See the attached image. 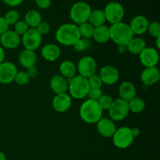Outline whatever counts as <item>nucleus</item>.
Returning <instances> with one entry per match:
<instances>
[{"label":"nucleus","mask_w":160,"mask_h":160,"mask_svg":"<svg viewBox=\"0 0 160 160\" xmlns=\"http://www.w3.org/2000/svg\"><path fill=\"white\" fill-rule=\"evenodd\" d=\"M80 38L79 28L74 23H64L56 31V41L65 46H73Z\"/></svg>","instance_id":"1"},{"label":"nucleus","mask_w":160,"mask_h":160,"mask_svg":"<svg viewBox=\"0 0 160 160\" xmlns=\"http://www.w3.org/2000/svg\"><path fill=\"white\" fill-rule=\"evenodd\" d=\"M103 110L100 108L98 102L87 99L81 104L79 114L81 120L87 123H97L102 117Z\"/></svg>","instance_id":"2"},{"label":"nucleus","mask_w":160,"mask_h":160,"mask_svg":"<svg viewBox=\"0 0 160 160\" xmlns=\"http://www.w3.org/2000/svg\"><path fill=\"white\" fill-rule=\"evenodd\" d=\"M110 39L117 45H128L134 37L129 24L123 22L112 24L109 27Z\"/></svg>","instance_id":"3"},{"label":"nucleus","mask_w":160,"mask_h":160,"mask_svg":"<svg viewBox=\"0 0 160 160\" xmlns=\"http://www.w3.org/2000/svg\"><path fill=\"white\" fill-rule=\"evenodd\" d=\"M90 89L87 78L76 75L68 80V92L71 98L82 99L87 97Z\"/></svg>","instance_id":"4"},{"label":"nucleus","mask_w":160,"mask_h":160,"mask_svg":"<svg viewBox=\"0 0 160 160\" xmlns=\"http://www.w3.org/2000/svg\"><path fill=\"white\" fill-rule=\"evenodd\" d=\"M92 12V8L88 3L85 2H78L74 3L70 8V20L76 25H80L88 22Z\"/></svg>","instance_id":"5"},{"label":"nucleus","mask_w":160,"mask_h":160,"mask_svg":"<svg viewBox=\"0 0 160 160\" xmlns=\"http://www.w3.org/2000/svg\"><path fill=\"white\" fill-rule=\"evenodd\" d=\"M109 111V119L112 121H121L123 120L129 114V105L128 102L118 98L114 99Z\"/></svg>","instance_id":"6"},{"label":"nucleus","mask_w":160,"mask_h":160,"mask_svg":"<svg viewBox=\"0 0 160 160\" xmlns=\"http://www.w3.org/2000/svg\"><path fill=\"white\" fill-rule=\"evenodd\" d=\"M106 21L111 25L122 22L124 17L125 11L123 5L118 2H110L103 9Z\"/></svg>","instance_id":"7"},{"label":"nucleus","mask_w":160,"mask_h":160,"mask_svg":"<svg viewBox=\"0 0 160 160\" xmlns=\"http://www.w3.org/2000/svg\"><path fill=\"white\" fill-rule=\"evenodd\" d=\"M112 138L114 145L120 149H125L131 146L134 139L131 133V128L128 127H121L117 129Z\"/></svg>","instance_id":"8"},{"label":"nucleus","mask_w":160,"mask_h":160,"mask_svg":"<svg viewBox=\"0 0 160 160\" xmlns=\"http://www.w3.org/2000/svg\"><path fill=\"white\" fill-rule=\"evenodd\" d=\"M77 71L80 76L88 78L92 75L96 73V61L92 56H84L79 60L77 67Z\"/></svg>","instance_id":"9"},{"label":"nucleus","mask_w":160,"mask_h":160,"mask_svg":"<svg viewBox=\"0 0 160 160\" xmlns=\"http://www.w3.org/2000/svg\"><path fill=\"white\" fill-rule=\"evenodd\" d=\"M21 42L25 49L35 51L41 46L42 36L36 31L35 28H29V30L22 36Z\"/></svg>","instance_id":"10"},{"label":"nucleus","mask_w":160,"mask_h":160,"mask_svg":"<svg viewBox=\"0 0 160 160\" xmlns=\"http://www.w3.org/2000/svg\"><path fill=\"white\" fill-rule=\"evenodd\" d=\"M140 62L145 68L155 67L159 60V52L157 49L152 47H145V49L139 54Z\"/></svg>","instance_id":"11"},{"label":"nucleus","mask_w":160,"mask_h":160,"mask_svg":"<svg viewBox=\"0 0 160 160\" xmlns=\"http://www.w3.org/2000/svg\"><path fill=\"white\" fill-rule=\"evenodd\" d=\"M17 73V67L13 62L3 61L0 63V83L3 84L12 83L14 81Z\"/></svg>","instance_id":"12"},{"label":"nucleus","mask_w":160,"mask_h":160,"mask_svg":"<svg viewBox=\"0 0 160 160\" xmlns=\"http://www.w3.org/2000/svg\"><path fill=\"white\" fill-rule=\"evenodd\" d=\"M98 75L103 84H106L107 85H113L119 81V78H120L118 70L110 65L102 67L100 69Z\"/></svg>","instance_id":"13"},{"label":"nucleus","mask_w":160,"mask_h":160,"mask_svg":"<svg viewBox=\"0 0 160 160\" xmlns=\"http://www.w3.org/2000/svg\"><path fill=\"white\" fill-rule=\"evenodd\" d=\"M21 38L12 30H8L0 35V43L2 48L14 49L20 45Z\"/></svg>","instance_id":"14"},{"label":"nucleus","mask_w":160,"mask_h":160,"mask_svg":"<svg viewBox=\"0 0 160 160\" xmlns=\"http://www.w3.org/2000/svg\"><path fill=\"white\" fill-rule=\"evenodd\" d=\"M148 24L149 21L146 17L142 15H138L133 17L130 22L129 27L134 35H142L147 32Z\"/></svg>","instance_id":"15"},{"label":"nucleus","mask_w":160,"mask_h":160,"mask_svg":"<svg viewBox=\"0 0 160 160\" xmlns=\"http://www.w3.org/2000/svg\"><path fill=\"white\" fill-rule=\"evenodd\" d=\"M72 105V98L67 93L56 95L52 99V107L56 112H65Z\"/></svg>","instance_id":"16"},{"label":"nucleus","mask_w":160,"mask_h":160,"mask_svg":"<svg viewBox=\"0 0 160 160\" xmlns=\"http://www.w3.org/2000/svg\"><path fill=\"white\" fill-rule=\"evenodd\" d=\"M97 130L98 132L104 138H112L117 131L115 123L109 118L102 117L97 122Z\"/></svg>","instance_id":"17"},{"label":"nucleus","mask_w":160,"mask_h":160,"mask_svg":"<svg viewBox=\"0 0 160 160\" xmlns=\"http://www.w3.org/2000/svg\"><path fill=\"white\" fill-rule=\"evenodd\" d=\"M160 72L156 67L145 68L141 74V80L146 86H152L159 81Z\"/></svg>","instance_id":"18"},{"label":"nucleus","mask_w":160,"mask_h":160,"mask_svg":"<svg viewBox=\"0 0 160 160\" xmlns=\"http://www.w3.org/2000/svg\"><path fill=\"white\" fill-rule=\"evenodd\" d=\"M50 88L56 95L67 93L68 91V80L60 74L54 75L50 80Z\"/></svg>","instance_id":"19"},{"label":"nucleus","mask_w":160,"mask_h":160,"mask_svg":"<svg viewBox=\"0 0 160 160\" xmlns=\"http://www.w3.org/2000/svg\"><path fill=\"white\" fill-rule=\"evenodd\" d=\"M42 56L48 62L57 60L61 54L59 47L56 44L49 43L44 45L42 48Z\"/></svg>","instance_id":"20"},{"label":"nucleus","mask_w":160,"mask_h":160,"mask_svg":"<svg viewBox=\"0 0 160 160\" xmlns=\"http://www.w3.org/2000/svg\"><path fill=\"white\" fill-rule=\"evenodd\" d=\"M19 62L22 67L26 69L35 66L37 62V55L35 51L23 49L19 55Z\"/></svg>","instance_id":"21"},{"label":"nucleus","mask_w":160,"mask_h":160,"mask_svg":"<svg viewBox=\"0 0 160 160\" xmlns=\"http://www.w3.org/2000/svg\"><path fill=\"white\" fill-rule=\"evenodd\" d=\"M137 91L134 84L129 81H124L119 87V95L120 98L125 101L129 102L136 96Z\"/></svg>","instance_id":"22"},{"label":"nucleus","mask_w":160,"mask_h":160,"mask_svg":"<svg viewBox=\"0 0 160 160\" xmlns=\"http://www.w3.org/2000/svg\"><path fill=\"white\" fill-rule=\"evenodd\" d=\"M60 75L66 79H71L77 73V67L72 61L64 60L59 65Z\"/></svg>","instance_id":"23"},{"label":"nucleus","mask_w":160,"mask_h":160,"mask_svg":"<svg viewBox=\"0 0 160 160\" xmlns=\"http://www.w3.org/2000/svg\"><path fill=\"white\" fill-rule=\"evenodd\" d=\"M93 38L95 42L100 44L106 43L110 39V32H109V28L106 25H102V26L95 28L94 31Z\"/></svg>","instance_id":"24"},{"label":"nucleus","mask_w":160,"mask_h":160,"mask_svg":"<svg viewBox=\"0 0 160 160\" xmlns=\"http://www.w3.org/2000/svg\"><path fill=\"white\" fill-rule=\"evenodd\" d=\"M146 47V43L142 38L134 37L127 45V51L134 55H139Z\"/></svg>","instance_id":"25"},{"label":"nucleus","mask_w":160,"mask_h":160,"mask_svg":"<svg viewBox=\"0 0 160 160\" xmlns=\"http://www.w3.org/2000/svg\"><path fill=\"white\" fill-rule=\"evenodd\" d=\"M88 22L90 24H92L94 28L104 25L106 22V20L103 9H97L92 10Z\"/></svg>","instance_id":"26"},{"label":"nucleus","mask_w":160,"mask_h":160,"mask_svg":"<svg viewBox=\"0 0 160 160\" xmlns=\"http://www.w3.org/2000/svg\"><path fill=\"white\" fill-rule=\"evenodd\" d=\"M24 21L30 28H36L38 25L42 21V15L35 9H31L26 12L24 16Z\"/></svg>","instance_id":"27"},{"label":"nucleus","mask_w":160,"mask_h":160,"mask_svg":"<svg viewBox=\"0 0 160 160\" xmlns=\"http://www.w3.org/2000/svg\"><path fill=\"white\" fill-rule=\"evenodd\" d=\"M130 112L134 113H140L143 112L145 108V102L143 98L135 96L128 102Z\"/></svg>","instance_id":"28"},{"label":"nucleus","mask_w":160,"mask_h":160,"mask_svg":"<svg viewBox=\"0 0 160 160\" xmlns=\"http://www.w3.org/2000/svg\"><path fill=\"white\" fill-rule=\"evenodd\" d=\"M78 28H79V33L81 38L89 40V39L93 37L95 28L92 24H90L88 22L78 25Z\"/></svg>","instance_id":"29"},{"label":"nucleus","mask_w":160,"mask_h":160,"mask_svg":"<svg viewBox=\"0 0 160 160\" xmlns=\"http://www.w3.org/2000/svg\"><path fill=\"white\" fill-rule=\"evenodd\" d=\"M3 17L7 22L9 26V25H14L17 21L20 20V13L16 9H10L5 13Z\"/></svg>","instance_id":"30"},{"label":"nucleus","mask_w":160,"mask_h":160,"mask_svg":"<svg viewBox=\"0 0 160 160\" xmlns=\"http://www.w3.org/2000/svg\"><path fill=\"white\" fill-rule=\"evenodd\" d=\"M91 46V43L89 42L88 39L83 38H80L78 41L74 43L73 45V48L76 52H84L85 50L88 49Z\"/></svg>","instance_id":"31"},{"label":"nucleus","mask_w":160,"mask_h":160,"mask_svg":"<svg viewBox=\"0 0 160 160\" xmlns=\"http://www.w3.org/2000/svg\"><path fill=\"white\" fill-rule=\"evenodd\" d=\"M113 100L114 99L110 96V95H102L97 102H98L100 108H101L102 110H108V109L110 108Z\"/></svg>","instance_id":"32"},{"label":"nucleus","mask_w":160,"mask_h":160,"mask_svg":"<svg viewBox=\"0 0 160 160\" xmlns=\"http://www.w3.org/2000/svg\"><path fill=\"white\" fill-rule=\"evenodd\" d=\"M87 79L90 88H102L103 83L98 73H95V74L92 75Z\"/></svg>","instance_id":"33"},{"label":"nucleus","mask_w":160,"mask_h":160,"mask_svg":"<svg viewBox=\"0 0 160 160\" xmlns=\"http://www.w3.org/2000/svg\"><path fill=\"white\" fill-rule=\"evenodd\" d=\"M30 80H31V78H29L26 71H17L15 78H14V81L17 84L21 86L28 84L29 83Z\"/></svg>","instance_id":"34"},{"label":"nucleus","mask_w":160,"mask_h":160,"mask_svg":"<svg viewBox=\"0 0 160 160\" xmlns=\"http://www.w3.org/2000/svg\"><path fill=\"white\" fill-rule=\"evenodd\" d=\"M13 26H14L13 31H15V32L17 33L20 37V36H23L30 28L24 20H19V21H17Z\"/></svg>","instance_id":"35"},{"label":"nucleus","mask_w":160,"mask_h":160,"mask_svg":"<svg viewBox=\"0 0 160 160\" xmlns=\"http://www.w3.org/2000/svg\"><path fill=\"white\" fill-rule=\"evenodd\" d=\"M148 31L150 35L153 38L160 37V23L157 21H152L148 24Z\"/></svg>","instance_id":"36"},{"label":"nucleus","mask_w":160,"mask_h":160,"mask_svg":"<svg viewBox=\"0 0 160 160\" xmlns=\"http://www.w3.org/2000/svg\"><path fill=\"white\" fill-rule=\"evenodd\" d=\"M102 91L99 88H90L88 93L87 97L88 99L94 100V101H98L100 97L102 95Z\"/></svg>","instance_id":"37"},{"label":"nucleus","mask_w":160,"mask_h":160,"mask_svg":"<svg viewBox=\"0 0 160 160\" xmlns=\"http://www.w3.org/2000/svg\"><path fill=\"white\" fill-rule=\"evenodd\" d=\"M35 29L36 31L42 36L48 34V33L49 32L50 30H51V27H50V24L48 22L42 21L38 25V27Z\"/></svg>","instance_id":"38"},{"label":"nucleus","mask_w":160,"mask_h":160,"mask_svg":"<svg viewBox=\"0 0 160 160\" xmlns=\"http://www.w3.org/2000/svg\"><path fill=\"white\" fill-rule=\"evenodd\" d=\"M36 5L42 9H46L50 7L52 4V0H34Z\"/></svg>","instance_id":"39"},{"label":"nucleus","mask_w":160,"mask_h":160,"mask_svg":"<svg viewBox=\"0 0 160 160\" xmlns=\"http://www.w3.org/2000/svg\"><path fill=\"white\" fill-rule=\"evenodd\" d=\"M9 24L3 17H0V35L9 30Z\"/></svg>","instance_id":"40"},{"label":"nucleus","mask_w":160,"mask_h":160,"mask_svg":"<svg viewBox=\"0 0 160 160\" xmlns=\"http://www.w3.org/2000/svg\"><path fill=\"white\" fill-rule=\"evenodd\" d=\"M3 2L7 6H11V7H15L18 6L23 2V0H2Z\"/></svg>","instance_id":"41"},{"label":"nucleus","mask_w":160,"mask_h":160,"mask_svg":"<svg viewBox=\"0 0 160 160\" xmlns=\"http://www.w3.org/2000/svg\"><path fill=\"white\" fill-rule=\"evenodd\" d=\"M26 72H27V73L28 74V76H29L30 78H36L38 75V70H37V68H36L35 66L28 68L27 69Z\"/></svg>","instance_id":"42"},{"label":"nucleus","mask_w":160,"mask_h":160,"mask_svg":"<svg viewBox=\"0 0 160 160\" xmlns=\"http://www.w3.org/2000/svg\"><path fill=\"white\" fill-rule=\"evenodd\" d=\"M131 133H132V135L134 137V138H136L139 136L140 134V130L137 128H131Z\"/></svg>","instance_id":"43"},{"label":"nucleus","mask_w":160,"mask_h":160,"mask_svg":"<svg viewBox=\"0 0 160 160\" xmlns=\"http://www.w3.org/2000/svg\"><path fill=\"white\" fill-rule=\"evenodd\" d=\"M119 52L124 53L127 51V45H117Z\"/></svg>","instance_id":"44"},{"label":"nucleus","mask_w":160,"mask_h":160,"mask_svg":"<svg viewBox=\"0 0 160 160\" xmlns=\"http://www.w3.org/2000/svg\"><path fill=\"white\" fill-rule=\"evenodd\" d=\"M5 59V52H4V49H3V48L2 46H0V63H2V62L4 61Z\"/></svg>","instance_id":"45"},{"label":"nucleus","mask_w":160,"mask_h":160,"mask_svg":"<svg viewBox=\"0 0 160 160\" xmlns=\"http://www.w3.org/2000/svg\"><path fill=\"white\" fill-rule=\"evenodd\" d=\"M0 160H6V156L2 151H0Z\"/></svg>","instance_id":"46"},{"label":"nucleus","mask_w":160,"mask_h":160,"mask_svg":"<svg viewBox=\"0 0 160 160\" xmlns=\"http://www.w3.org/2000/svg\"><path fill=\"white\" fill-rule=\"evenodd\" d=\"M159 42H160V37L156 38V47H157V48H160Z\"/></svg>","instance_id":"47"},{"label":"nucleus","mask_w":160,"mask_h":160,"mask_svg":"<svg viewBox=\"0 0 160 160\" xmlns=\"http://www.w3.org/2000/svg\"><path fill=\"white\" fill-rule=\"evenodd\" d=\"M31 1H34V0H31Z\"/></svg>","instance_id":"48"}]
</instances>
